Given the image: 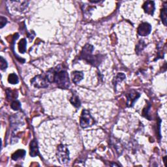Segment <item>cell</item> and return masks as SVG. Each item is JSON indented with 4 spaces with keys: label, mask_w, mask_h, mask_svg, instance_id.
Returning <instances> with one entry per match:
<instances>
[{
    "label": "cell",
    "mask_w": 167,
    "mask_h": 167,
    "mask_svg": "<svg viewBox=\"0 0 167 167\" xmlns=\"http://www.w3.org/2000/svg\"><path fill=\"white\" fill-rule=\"evenodd\" d=\"M60 67V65L56 68L50 69L47 72L46 76L49 82L55 83L60 88L67 89L70 86L68 73Z\"/></svg>",
    "instance_id": "cell-1"
},
{
    "label": "cell",
    "mask_w": 167,
    "mask_h": 167,
    "mask_svg": "<svg viewBox=\"0 0 167 167\" xmlns=\"http://www.w3.org/2000/svg\"><path fill=\"white\" fill-rule=\"evenodd\" d=\"M93 47L91 44H87L84 47L82 52L81 53V58L86 60L89 64H92L94 66H97L103 60V55H93Z\"/></svg>",
    "instance_id": "cell-2"
},
{
    "label": "cell",
    "mask_w": 167,
    "mask_h": 167,
    "mask_svg": "<svg viewBox=\"0 0 167 167\" xmlns=\"http://www.w3.org/2000/svg\"><path fill=\"white\" fill-rule=\"evenodd\" d=\"M58 160L61 164H66L67 163L70 157H69V151L67 146L61 144L58 145L57 148V153H56Z\"/></svg>",
    "instance_id": "cell-3"
},
{
    "label": "cell",
    "mask_w": 167,
    "mask_h": 167,
    "mask_svg": "<svg viewBox=\"0 0 167 167\" xmlns=\"http://www.w3.org/2000/svg\"><path fill=\"white\" fill-rule=\"evenodd\" d=\"M48 83L46 75H37L31 81V84L37 88H46L48 86Z\"/></svg>",
    "instance_id": "cell-4"
},
{
    "label": "cell",
    "mask_w": 167,
    "mask_h": 167,
    "mask_svg": "<svg viewBox=\"0 0 167 167\" xmlns=\"http://www.w3.org/2000/svg\"><path fill=\"white\" fill-rule=\"evenodd\" d=\"M80 120H80V121H81V126L82 128L88 127L95 123V121L93 119L90 112L87 110H84L82 111Z\"/></svg>",
    "instance_id": "cell-5"
},
{
    "label": "cell",
    "mask_w": 167,
    "mask_h": 167,
    "mask_svg": "<svg viewBox=\"0 0 167 167\" xmlns=\"http://www.w3.org/2000/svg\"><path fill=\"white\" fill-rule=\"evenodd\" d=\"M151 26L149 24L144 22L139 26L138 28V33L140 36H146L150 33Z\"/></svg>",
    "instance_id": "cell-6"
},
{
    "label": "cell",
    "mask_w": 167,
    "mask_h": 167,
    "mask_svg": "<svg viewBox=\"0 0 167 167\" xmlns=\"http://www.w3.org/2000/svg\"><path fill=\"white\" fill-rule=\"evenodd\" d=\"M140 94L138 92L134 91H131L130 93L127 94V104L128 106H132L133 105V104L136 101L139 97H140Z\"/></svg>",
    "instance_id": "cell-7"
},
{
    "label": "cell",
    "mask_w": 167,
    "mask_h": 167,
    "mask_svg": "<svg viewBox=\"0 0 167 167\" xmlns=\"http://www.w3.org/2000/svg\"><path fill=\"white\" fill-rule=\"evenodd\" d=\"M143 7L144 11L149 14V15H154V10H155V3L154 1H148L144 3L143 5Z\"/></svg>",
    "instance_id": "cell-8"
},
{
    "label": "cell",
    "mask_w": 167,
    "mask_h": 167,
    "mask_svg": "<svg viewBox=\"0 0 167 167\" xmlns=\"http://www.w3.org/2000/svg\"><path fill=\"white\" fill-rule=\"evenodd\" d=\"M38 154H39V149H38L37 142L35 140H33L30 144V155L31 157H36Z\"/></svg>",
    "instance_id": "cell-9"
},
{
    "label": "cell",
    "mask_w": 167,
    "mask_h": 167,
    "mask_svg": "<svg viewBox=\"0 0 167 167\" xmlns=\"http://www.w3.org/2000/svg\"><path fill=\"white\" fill-rule=\"evenodd\" d=\"M84 78V74L81 71H74L72 72V82L76 84L81 82Z\"/></svg>",
    "instance_id": "cell-10"
},
{
    "label": "cell",
    "mask_w": 167,
    "mask_h": 167,
    "mask_svg": "<svg viewBox=\"0 0 167 167\" xmlns=\"http://www.w3.org/2000/svg\"><path fill=\"white\" fill-rule=\"evenodd\" d=\"M26 155V151L24 149H19L12 155V159L14 161H16L20 158H23Z\"/></svg>",
    "instance_id": "cell-11"
},
{
    "label": "cell",
    "mask_w": 167,
    "mask_h": 167,
    "mask_svg": "<svg viewBox=\"0 0 167 167\" xmlns=\"http://www.w3.org/2000/svg\"><path fill=\"white\" fill-rule=\"evenodd\" d=\"M70 102L71 103L72 105L76 108H79L81 105V100H80L78 97L76 95V94H74V95H72V97L70 99Z\"/></svg>",
    "instance_id": "cell-12"
},
{
    "label": "cell",
    "mask_w": 167,
    "mask_h": 167,
    "mask_svg": "<svg viewBox=\"0 0 167 167\" xmlns=\"http://www.w3.org/2000/svg\"><path fill=\"white\" fill-rule=\"evenodd\" d=\"M26 40L25 39H21L18 43V50L20 53L24 54L26 50Z\"/></svg>",
    "instance_id": "cell-13"
},
{
    "label": "cell",
    "mask_w": 167,
    "mask_h": 167,
    "mask_svg": "<svg viewBox=\"0 0 167 167\" xmlns=\"http://www.w3.org/2000/svg\"><path fill=\"white\" fill-rule=\"evenodd\" d=\"M8 82L12 84H16L18 83V77L15 73L9 75L8 77Z\"/></svg>",
    "instance_id": "cell-14"
},
{
    "label": "cell",
    "mask_w": 167,
    "mask_h": 167,
    "mask_svg": "<svg viewBox=\"0 0 167 167\" xmlns=\"http://www.w3.org/2000/svg\"><path fill=\"white\" fill-rule=\"evenodd\" d=\"M166 15H167V14H166V6L165 4L164 7H163V8L161 10V20L163 21V23L164 24L165 26L166 25V20H167Z\"/></svg>",
    "instance_id": "cell-15"
},
{
    "label": "cell",
    "mask_w": 167,
    "mask_h": 167,
    "mask_svg": "<svg viewBox=\"0 0 167 167\" xmlns=\"http://www.w3.org/2000/svg\"><path fill=\"white\" fill-rule=\"evenodd\" d=\"M10 106H11V109L14 110H18L20 109V107H21V104L18 101V100H14V101H13V103H11V105H10Z\"/></svg>",
    "instance_id": "cell-16"
},
{
    "label": "cell",
    "mask_w": 167,
    "mask_h": 167,
    "mask_svg": "<svg viewBox=\"0 0 167 167\" xmlns=\"http://www.w3.org/2000/svg\"><path fill=\"white\" fill-rule=\"evenodd\" d=\"M145 47H146V44H144L143 41H140L139 42V43L137 44V47H136V52H137V54H138L139 52H140L142 50H143Z\"/></svg>",
    "instance_id": "cell-17"
},
{
    "label": "cell",
    "mask_w": 167,
    "mask_h": 167,
    "mask_svg": "<svg viewBox=\"0 0 167 167\" xmlns=\"http://www.w3.org/2000/svg\"><path fill=\"white\" fill-rule=\"evenodd\" d=\"M125 78V75L123 73H118L116 77L115 78V84H116L117 82H121Z\"/></svg>",
    "instance_id": "cell-18"
},
{
    "label": "cell",
    "mask_w": 167,
    "mask_h": 167,
    "mask_svg": "<svg viewBox=\"0 0 167 167\" xmlns=\"http://www.w3.org/2000/svg\"><path fill=\"white\" fill-rule=\"evenodd\" d=\"M1 70H4L7 67V63L6 60L3 57H1Z\"/></svg>",
    "instance_id": "cell-19"
},
{
    "label": "cell",
    "mask_w": 167,
    "mask_h": 167,
    "mask_svg": "<svg viewBox=\"0 0 167 167\" xmlns=\"http://www.w3.org/2000/svg\"><path fill=\"white\" fill-rule=\"evenodd\" d=\"M7 22V18H5V17H3V16L0 17V24H1V28H2V27L5 25Z\"/></svg>",
    "instance_id": "cell-20"
}]
</instances>
